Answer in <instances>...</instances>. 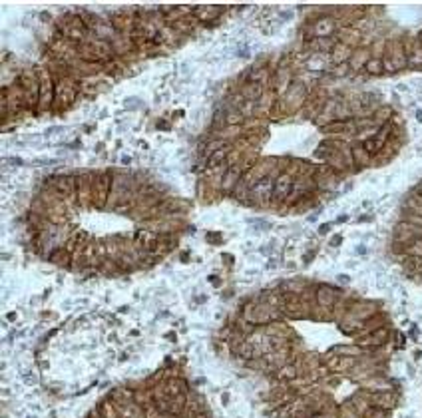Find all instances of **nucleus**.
<instances>
[{
    "label": "nucleus",
    "mask_w": 422,
    "mask_h": 418,
    "mask_svg": "<svg viewBox=\"0 0 422 418\" xmlns=\"http://www.w3.org/2000/svg\"><path fill=\"white\" fill-rule=\"evenodd\" d=\"M80 88H82V82H78L74 78L56 80V88H54V110L52 112L62 114L68 108H72V104L80 96Z\"/></svg>",
    "instance_id": "1"
},
{
    "label": "nucleus",
    "mask_w": 422,
    "mask_h": 418,
    "mask_svg": "<svg viewBox=\"0 0 422 418\" xmlns=\"http://www.w3.org/2000/svg\"><path fill=\"white\" fill-rule=\"evenodd\" d=\"M94 174V187H92V207L94 209H106L110 191H112V179L116 172L112 168L104 172H92Z\"/></svg>",
    "instance_id": "2"
},
{
    "label": "nucleus",
    "mask_w": 422,
    "mask_h": 418,
    "mask_svg": "<svg viewBox=\"0 0 422 418\" xmlns=\"http://www.w3.org/2000/svg\"><path fill=\"white\" fill-rule=\"evenodd\" d=\"M40 76V104H38V116L40 114H52L54 110V88H56V78L50 72L48 66L38 68Z\"/></svg>",
    "instance_id": "3"
},
{
    "label": "nucleus",
    "mask_w": 422,
    "mask_h": 418,
    "mask_svg": "<svg viewBox=\"0 0 422 418\" xmlns=\"http://www.w3.org/2000/svg\"><path fill=\"white\" fill-rule=\"evenodd\" d=\"M92 187H94V174L92 172H80V174H76L78 207H92Z\"/></svg>",
    "instance_id": "4"
},
{
    "label": "nucleus",
    "mask_w": 422,
    "mask_h": 418,
    "mask_svg": "<svg viewBox=\"0 0 422 418\" xmlns=\"http://www.w3.org/2000/svg\"><path fill=\"white\" fill-rule=\"evenodd\" d=\"M384 58H388L394 66V70H402L408 66L406 62V50H404V40L402 38H392L384 44V52H382Z\"/></svg>",
    "instance_id": "5"
},
{
    "label": "nucleus",
    "mask_w": 422,
    "mask_h": 418,
    "mask_svg": "<svg viewBox=\"0 0 422 418\" xmlns=\"http://www.w3.org/2000/svg\"><path fill=\"white\" fill-rule=\"evenodd\" d=\"M343 291L333 287V285H317L315 287V303L319 309H325L329 313H333V307L337 305V301L341 299Z\"/></svg>",
    "instance_id": "6"
},
{
    "label": "nucleus",
    "mask_w": 422,
    "mask_h": 418,
    "mask_svg": "<svg viewBox=\"0 0 422 418\" xmlns=\"http://www.w3.org/2000/svg\"><path fill=\"white\" fill-rule=\"evenodd\" d=\"M404 50H406V62L410 68L422 70V44L418 38H404Z\"/></svg>",
    "instance_id": "7"
},
{
    "label": "nucleus",
    "mask_w": 422,
    "mask_h": 418,
    "mask_svg": "<svg viewBox=\"0 0 422 418\" xmlns=\"http://www.w3.org/2000/svg\"><path fill=\"white\" fill-rule=\"evenodd\" d=\"M243 174H245V172H243L241 168H227V172H225V174H223V178H221L219 191H221V193L231 195V193L235 191V187L239 185V181H241Z\"/></svg>",
    "instance_id": "8"
},
{
    "label": "nucleus",
    "mask_w": 422,
    "mask_h": 418,
    "mask_svg": "<svg viewBox=\"0 0 422 418\" xmlns=\"http://www.w3.org/2000/svg\"><path fill=\"white\" fill-rule=\"evenodd\" d=\"M398 402V394L394 390H378L370 392V406L382 408V410H392Z\"/></svg>",
    "instance_id": "9"
},
{
    "label": "nucleus",
    "mask_w": 422,
    "mask_h": 418,
    "mask_svg": "<svg viewBox=\"0 0 422 418\" xmlns=\"http://www.w3.org/2000/svg\"><path fill=\"white\" fill-rule=\"evenodd\" d=\"M335 30H337V22H335L333 16H321V18L315 20L313 26H311L313 40H315V38H329Z\"/></svg>",
    "instance_id": "10"
},
{
    "label": "nucleus",
    "mask_w": 422,
    "mask_h": 418,
    "mask_svg": "<svg viewBox=\"0 0 422 418\" xmlns=\"http://www.w3.org/2000/svg\"><path fill=\"white\" fill-rule=\"evenodd\" d=\"M46 259L50 261V263H54V265H58V267H64V269H68L70 271V267H72V263H74V253L68 249V247H56V249H52L48 255H46Z\"/></svg>",
    "instance_id": "11"
},
{
    "label": "nucleus",
    "mask_w": 422,
    "mask_h": 418,
    "mask_svg": "<svg viewBox=\"0 0 422 418\" xmlns=\"http://www.w3.org/2000/svg\"><path fill=\"white\" fill-rule=\"evenodd\" d=\"M225 8L223 6H213V4H201V6H193V18L199 22L205 20H215L219 14H223Z\"/></svg>",
    "instance_id": "12"
},
{
    "label": "nucleus",
    "mask_w": 422,
    "mask_h": 418,
    "mask_svg": "<svg viewBox=\"0 0 422 418\" xmlns=\"http://www.w3.org/2000/svg\"><path fill=\"white\" fill-rule=\"evenodd\" d=\"M351 160H353V164H355L359 170H361V168H368V166L374 164L372 156H370L361 144H355V146L351 148Z\"/></svg>",
    "instance_id": "13"
},
{
    "label": "nucleus",
    "mask_w": 422,
    "mask_h": 418,
    "mask_svg": "<svg viewBox=\"0 0 422 418\" xmlns=\"http://www.w3.org/2000/svg\"><path fill=\"white\" fill-rule=\"evenodd\" d=\"M351 56H353V48H351V46H347V44H343V42H339V44L333 48V52L329 54L331 62H333V64H337V66H345V64H349Z\"/></svg>",
    "instance_id": "14"
},
{
    "label": "nucleus",
    "mask_w": 422,
    "mask_h": 418,
    "mask_svg": "<svg viewBox=\"0 0 422 418\" xmlns=\"http://www.w3.org/2000/svg\"><path fill=\"white\" fill-rule=\"evenodd\" d=\"M233 150V146H225V148H221V150H215L213 154H209L207 156V170H219L221 166H225V162H227V156H229V152Z\"/></svg>",
    "instance_id": "15"
},
{
    "label": "nucleus",
    "mask_w": 422,
    "mask_h": 418,
    "mask_svg": "<svg viewBox=\"0 0 422 418\" xmlns=\"http://www.w3.org/2000/svg\"><path fill=\"white\" fill-rule=\"evenodd\" d=\"M372 56H370V52L368 50H364V48H357V50H353V56H351V60H349V68L351 70H364V66H366V62L370 60Z\"/></svg>",
    "instance_id": "16"
},
{
    "label": "nucleus",
    "mask_w": 422,
    "mask_h": 418,
    "mask_svg": "<svg viewBox=\"0 0 422 418\" xmlns=\"http://www.w3.org/2000/svg\"><path fill=\"white\" fill-rule=\"evenodd\" d=\"M239 92L243 94V98H245L247 102H257V100H261V98L265 96V86L253 84V82H245V86H243Z\"/></svg>",
    "instance_id": "17"
},
{
    "label": "nucleus",
    "mask_w": 422,
    "mask_h": 418,
    "mask_svg": "<svg viewBox=\"0 0 422 418\" xmlns=\"http://www.w3.org/2000/svg\"><path fill=\"white\" fill-rule=\"evenodd\" d=\"M245 76H247V82L261 84V86H267L269 80H271V74H269V70H267L265 66H255V68H251Z\"/></svg>",
    "instance_id": "18"
},
{
    "label": "nucleus",
    "mask_w": 422,
    "mask_h": 418,
    "mask_svg": "<svg viewBox=\"0 0 422 418\" xmlns=\"http://www.w3.org/2000/svg\"><path fill=\"white\" fill-rule=\"evenodd\" d=\"M404 211H410V213H416L422 217V195L412 191L404 201Z\"/></svg>",
    "instance_id": "19"
},
{
    "label": "nucleus",
    "mask_w": 422,
    "mask_h": 418,
    "mask_svg": "<svg viewBox=\"0 0 422 418\" xmlns=\"http://www.w3.org/2000/svg\"><path fill=\"white\" fill-rule=\"evenodd\" d=\"M98 408H100V412H102L104 418H121L120 412H118V408H116V404H114L110 398L98 402Z\"/></svg>",
    "instance_id": "20"
},
{
    "label": "nucleus",
    "mask_w": 422,
    "mask_h": 418,
    "mask_svg": "<svg viewBox=\"0 0 422 418\" xmlns=\"http://www.w3.org/2000/svg\"><path fill=\"white\" fill-rule=\"evenodd\" d=\"M364 70H366V74H372V76L384 74V70H382V58H374V56H372V58L366 62Z\"/></svg>",
    "instance_id": "21"
},
{
    "label": "nucleus",
    "mask_w": 422,
    "mask_h": 418,
    "mask_svg": "<svg viewBox=\"0 0 422 418\" xmlns=\"http://www.w3.org/2000/svg\"><path fill=\"white\" fill-rule=\"evenodd\" d=\"M361 418H390V410H382V408L370 406Z\"/></svg>",
    "instance_id": "22"
},
{
    "label": "nucleus",
    "mask_w": 422,
    "mask_h": 418,
    "mask_svg": "<svg viewBox=\"0 0 422 418\" xmlns=\"http://www.w3.org/2000/svg\"><path fill=\"white\" fill-rule=\"evenodd\" d=\"M341 241H343V237H341V235H335V237L331 239V245L337 247V245H341Z\"/></svg>",
    "instance_id": "23"
},
{
    "label": "nucleus",
    "mask_w": 422,
    "mask_h": 418,
    "mask_svg": "<svg viewBox=\"0 0 422 418\" xmlns=\"http://www.w3.org/2000/svg\"><path fill=\"white\" fill-rule=\"evenodd\" d=\"M329 231H331V225H321V229H319L321 235H325V233H329Z\"/></svg>",
    "instance_id": "24"
},
{
    "label": "nucleus",
    "mask_w": 422,
    "mask_h": 418,
    "mask_svg": "<svg viewBox=\"0 0 422 418\" xmlns=\"http://www.w3.org/2000/svg\"><path fill=\"white\" fill-rule=\"evenodd\" d=\"M195 418H209V414H207V412H205V414H197Z\"/></svg>",
    "instance_id": "25"
},
{
    "label": "nucleus",
    "mask_w": 422,
    "mask_h": 418,
    "mask_svg": "<svg viewBox=\"0 0 422 418\" xmlns=\"http://www.w3.org/2000/svg\"><path fill=\"white\" fill-rule=\"evenodd\" d=\"M418 40H420V44H422V32H420V34H418Z\"/></svg>",
    "instance_id": "26"
}]
</instances>
